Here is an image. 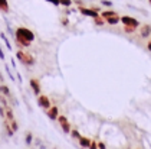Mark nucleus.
<instances>
[{
  "instance_id": "nucleus-1",
  "label": "nucleus",
  "mask_w": 151,
  "mask_h": 149,
  "mask_svg": "<svg viewBox=\"0 0 151 149\" xmlns=\"http://www.w3.org/2000/svg\"><path fill=\"white\" fill-rule=\"evenodd\" d=\"M16 57H17V59L23 64V65H26V67H33L36 62V59L32 55H29V54H26V52H23V51H17L16 52Z\"/></svg>"
},
{
  "instance_id": "nucleus-2",
  "label": "nucleus",
  "mask_w": 151,
  "mask_h": 149,
  "mask_svg": "<svg viewBox=\"0 0 151 149\" xmlns=\"http://www.w3.org/2000/svg\"><path fill=\"white\" fill-rule=\"evenodd\" d=\"M14 35H17V36H22L23 39L29 41V42H33V41H35V34H33L30 29L23 28V26L17 28V29H16V32H14Z\"/></svg>"
},
{
  "instance_id": "nucleus-3",
  "label": "nucleus",
  "mask_w": 151,
  "mask_h": 149,
  "mask_svg": "<svg viewBox=\"0 0 151 149\" xmlns=\"http://www.w3.org/2000/svg\"><path fill=\"white\" fill-rule=\"evenodd\" d=\"M119 22L124 23V26H129V28H138L139 26V22L135 19V18H131V16H122L119 18Z\"/></svg>"
},
{
  "instance_id": "nucleus-4",
  "label": "nucleus",
  "mask_w": 151,
  "mask_h": 149,
  "mask_svg": "<svg viewBox=\"0 0 151 149\" xmlns=\"http://www.w3.org/2000/svg\"><path fill=\"white\" fill-rule=\"evenodd\" d=\"M37 106L39 107H42V109H49L52 103H50V100H49V97L47 96H43V94H39L37 96Z\"/></svg>"
},
{
  "instance_id": "nucleus-5",
  "label": "nucleus",
  "mask_w": 151,
  "mask_h": 149,
  "mask_svg": "<svg viewBox=\"0 0 151 149\" xmlns=\"http://www.w3.org/2000/svg\"><path fill=\"white\" fill-rule=\"evenodd\" d=\"M58 120H59V125H60V127H62V130H63L65 133H69V132H70V125H69V122H68V119H66L63 115H59L58 116Z\"/></svg>"
},
{
  "instance_id": "nucleus-6",
  "label": "nucleus",
  "mask_w": 151,
  "mask_h": 149,
  "mask_svg": "<svg viewBox=\"0 0 151 149\" xmlns=\"http://www.w3.org/2000/svg\"><path fill=\"white\" fill-rule=\"evenodd\" d=\"M46 115H47V117H49L50 120H56V119H58V116H59L58 107H56V106H50V107L47 109Z\"/></svg>"
},
{
  "instance_id": "nucleus-7",
  "label": "nucleus",
  "mask_w": 151,
  "mask_h": 149,
  "mask_svg": "<svg viewBox=\"0 0 151 149\" xmlns=\"http://www.w3.org/2000/svg\"><path fill=\"white\" fill-rule=\"evenodd\" d=\"M78 10L81 12L83 16H89V18H96V16H98V10H95V9H86V7H79Z\"/></svg>"
},
{
  "instance_id": "nucleus-8",
  "label": "nucleus",
  "mask_w": 151,
  "mask_h": 149,
  "mask_svg": "<svg viewBox=\"0 0 151 149\" xmlns=\"http://www.w3.org/2000/svg\"><path fill=\"white\" fill-rule=\"evenodd\" d=\"M29 85L32 87V90H33V93H35L36 96L40 94V84H39V81L36 80V78H30L29 80Z\"/></svg>"
},
{
  "instance_id": "nucleus-9",
  "label": "nucleus",
  "mask_w": 151,
  "mask_h": 149,
  "mask_svg": "<svg viewBox=\"0 0 151 149\" xmlns=\"http://www.w3.org/2000/svg\"><path fill=\"white\" fill-rule=\"evenodd\" d=\"M4 107V113H6V120H13L14 119V113H13V110H12V107L9 106V104H6V106H3Z\"/></svg>"
},
{
  "instance_id": "nucleus-10",
  "label": "nucleus",
  "mask_w": 151,
  "mask_h": 149,
  "mask_svg": "<svg viewBox=\"0 0 151 149\" xmlns=\"http://www.w3.org/2000/svg\"><path fill=\"white\" fill-rule=\"evenodd\" d=\"M30 44H32V42H29V41L23 39L22 36H17V35H16V45L22 46V48H27V46H30Z\"/></svg>"
},
{
  "instance_id": "nucleus-11",
  "label": "nucleus",
  "mask_w": 151,
  "mask_h": 149,
  "mask_svg": "<svg viewBox=\"0 0 151 149\" xmlns=\"http://www.w3.org/2000/svg\"><path fill=\"white\" fill-rule=\"evenodd\" d=\"M3 126H4V130L7 132V135H9V136H13V135H14V130L12 129L10 123H9V120L3 119Z\"/></svg>"
},
{
  "instance_id": "nucleus-12",
  "label": "nucleus",
  "mask_w": 151,
  "mask_h": 149,
  "mask_svg": "<svg viewBox=\"0 0 151 149\" xmlns=\"http://www.w3.org/2000/svg\"><path fill=\"white\" fill-rule=\"evenodd\" d=\"M150 35H151V26L150 25H144L141 28V36L142 38H148Z\"/></svg>"
},
{
  "instance_id": "nucleus-13",
  "label": "nucleus",
  "mask_w": 151,
  "mask_h": 149,
  "mask_svg": "<svg viewBox=\"0 0 151 149\" xmlns=\"http://www.w3.org/2000/svg\"><path fill=\"white\" fill-rule=\"evenodd\" d=\"M0 94H3V96H6V97H12L10 88H9L7 85H4V84H1V85H0Z\"/></svg>"
},
{
  "instance_id": "nucleus-14",
  "label": "nucleus",
  "mask_w": 151,
  "mask_h": 149,
  "mask_svg": "<svg viewBox=\"0 0 151 149\" xmlns=\"http://www.w3.org/2000/svg\"><path fill=\"white\" fill-rule=\"evenodd\" d=\"M0 39H1V41H3L4 44H6V48H7L9 51L12 49V45H10V41H9V38H7V36L4 35V32H0Z\"/></svg>"
},
{
  "instance_id": "nucleus-15",
  "label": "nucleus",
  "mask_w": 151,
  "mask_h": 149,
  "mask_svg": "<svg viewBox=\"0 0 151 149\" xmlns=\"http://www.w3.org/2000/svg\"><path fill=\"white\" fill-rule=\"evenodd\" d=\"M78 140H79V145H81L82 148H89V145H91V140H89L88 138H83V136H81Z\"/></svg>"
},
{
  "instance_id": "nucleus-16",
  "label": "nucleus",
  "mask_w": 151,
  "mask_h": 149,
  "mask_svg": "<svg viewBox=\"0 0 151 149\" xmlns=\"http://www.w3.org/2000/svg\"><path fill=\"white\" fill-rule=\"evenodd\" d=\"M0 12H3V13H7L9 12V3H7V0H0Z\"/></svg>"
},
{
  "instance_id": "nucleus-17",
  "label": "nucleus",
  "mask_w": 151,
  "mask_h": 149,
  "mask_svg": "<svg viewBox=\"0 0 151 149\" xmlns=\"http://www.w3.org/2000/svg\"><path fill=\"white\" fill-rule=\"evenodd\" d=\"M118 22H119V16H118V15H114V16L106 18V23H109V25H116Z\"/></svg>"
},
{
  "instance_id": "nucleus-18",
  "label": "nucleus",
  "mask_w": 151,
  "mask_h": 149,
  "mask_svg": "<svg viewBox=\"0 0 151 149\" xmlns=\"http://www.w3.org/2000/svg\"><path fill=\"white\" fill-rule=\"evenodd\" d=\"M24 142H26V145L29 146V145H32V142H33V136H32V133L30 132H27L26 133V136H24Z\"/></svg>"
},
{
  "instance_id": "nucleus-19",
  "label": "nucleus",
  "mask_w": 151,
  "mask_h": 149,
  "mask_svg": "<svg viewBox=\"0 0 151 149\" xmlns=\"http://www.w3.org/2000/svg\"><path fill=\"white\" fill-rule=\"evenodd\" d=\"M114 15H116V12H114V10H105V12H102V18L104 19H106V18H109V16H114Z\"/></svg>"
},
{
  "instance_id": "nucleus-20",
  "label": "nucleus",
  "mask_w": 151,
  "mask_h": 149,
  "mask_svg": "<svg viewBox=\"0 0 151 149\" xmlns=\"http://www.w3.org/2000/svg\"><path fill=\"white\" fill-rule=\"evenodd\" d=\"M93 22H95V25H98V26H102V25H104V19H102V18H101V16H99V15H98V16H96V18H93Z\"/></svg>"
},
{
  "instance_id": "nucleus-21",
  "label": "nucleus",
  "mask_w": 151,
  "mask_h": 149,
  "mask_svg": "<svg viewBox=\"0 0 151 149\" xmlns=\"http://www.w3.org/2000/svg\"><path fill=\"white\" fill-rule=\"evenodd\" d=\"M72 3H73L72 0H59V4H62V6H65V7H69Z\"/></svg>"
},
{
  "instance_id": "nucleus-22",
  "label": "nucleus",
  "mask_w": 151,
  "mask_h": 149,
  "mask_svg": "<svg viewBox=\"0 0 151 149\" xmlns=\"http://www.w3.org/2000/svg\"><path fill=\"white\" fill-rule=\"evenodd\" d=\"M9 123H10V126H12V129L14 130V132H17V130H19V125H17V122H16L14 119H13V120H10Z\"/></svg>"
},
{
  "instance_id": "nucleus-23",
  "label": "nucleus",
  "mask_w": 151,
  "mask_h": 149,
  "mask_svg": "<svg viewBox=\"0 0 151 149\" xmlns=\"http://www.w3.org/2000/svg\"><path fill=\"white\" fill-rule=\"evenodd\" d=\"M4 69H6V74L9 75V78H10V80H12V81H16V80H14V77H13L12 71H10V68H9L7 65H4Z\"/></svg>"
},
{
  "instance_id": "nucleus-24",
  "label": "nucleus",
  "mask_w": 151,
  "mask_h": 149,
  "mask_svg": "<svg viewBox=\"0 0 151 149\" xmlns=\"http://www.w3.org/2000/svg\"><path fill=\"white\" fill-rule=\"evenodd\" d=\"M69 133L72 135V138H75V139H79V138H81V135H79V132H78V130H70Z\"/></svg>"
},
{
  "instance_id": "nucleus-25",
  "label": "nucleus",
  "mask_w": 151,
  "mask_h": 149,
  "mask_svg": "<svg viewBox=\"0 0 151 149\" xmlns=\"http://www.w3.org/2000/svg\"><path fill=\"white\" fill-rule=\"evenodd\" d=\"M0 104H1V106H6V104H9V103H7V99H6V96H3V94L0 96Z\"/></svg>"
},
{
  "instance_id": "nucleus-26",
  "label": "nucleus",
  "mask_w": 151,
  "mask_h": 149,
  "mask_svg": "<svg viewBox=\"0 0 151 149\" xmlns=\"http://www.w3.org/2000/svg\"><path fill=\"white\" fill-rule=\"evenodd\" d=\"M101 3H102L104 6H108V7L112 6V1H109V0H101Z\"/></svg>"
},
{
  "instance_id": "nucleus-27",
  "label": "nucleus",
  "mask_w": 151,
  "mask_h": 149,
  "mask_svg": "<svg viewBox=\"0 0 151 149\" xmlns=\"http://www.w3.org/2000/svg\"><path fill=\"white\" fill-rule=\"evenodd\" d=\"M124 31H125L127 34H132V32L135 31V28H129V26H125V28H124Z\"/></svg>"
},
{
  "instance_id": "nucleus-28",
  "label": "nucleus",
  "mask_w": 151,
  "mask_h": 149,
  "mask_svg": "<svg viewBox=\"0 0 151 149\" xmlns=\"http://www.w3.org/2000/svg\"><path fill=\"white\" fill-rule=\"evenodd\" d=\"M4 52H3V49H1V46H0V59H1V61H4Z\"/></svg>"
},
{
  "instance_id": "nucleus-29",
  "label": "nucleus",
  "mask_w": 151,
  "mask_h": 149,
  "mask_svg": "<svg viewBox=\"0 0 151 149\" xmlns=\"http://www.w3.org/2000/svg\"><path fill=\"white\" fill-rule=\"evenodd\" d=\"M46 1H49V3H53L55 6H59V0H46Z\"/></svg>"
},
{
  "instance_id": "nucleus-30",
  "label": "nucleus",
  "mask_w": 151,
  "mask_h": 149,
  "mask_svg": "<svg viewBox=\"0 0 151 149\" xmlns=\"http://www.w3.org/2000/svg\"><path fill=\"white\" fill-rule=\"evenodd\" d=\"M89 148L95 149V148H96V143H95V142H91V145H89Z\"/></svg>"
},
{
  "instance_id": "nucleus-31",
  "label": "nucleus",
  "mask_w": 151,
  "mask_h": 149,
  "mask_svg": "<svg viewBox=\"0 0 151 149\" xmlns=\"http://www.w3.org/2000/svg\"><path fill=\"white\" fill-rule=\"evenodd\" d=\"M12 67L14 69H17V68H16V61H14V59H12Z\"/></svg>"
},
{
  "instance_id": "nucleus-32",
  "label": "nucleus",
  "mask_w": 151,
  "mask_h": 149,
  "mask_svg": "<svg viewBox=\"0 0 151 149\" xmlns=\"http://www.w3.org/2000/svg\"><path fill=\"white\" fill-rule=\"evenodd\" d=\"M62 25H68V19H66V18L62 19Z\"/></svg>"
},
{
  "instance_id": "nucleus-33",
  "label": "nucleus",
  "mask_w": 151,
  "mask_h": 149,
  "mask_svg": "<svg viewBox=\"0 0 151 149\" xmlns=\"http://www.w3.org/2000/svg\"><path fill=\"white\" fill-rule=\"evenodd\" d=\"M147 49H148V51H150V52H151V42H150V44H148V46H147Z\"/></svg>"
},
{
  "instance_id": "nucleus-34",
  "label": "nucleus",
  "mask_w": 151,
  "mask_h": 149,
  "mask_svg": "<svg viewBox=\"0 0 151 149\" xmlns=\"http://www.w3.org/2000/svg\"><path fill=\"white\" fill-rule=\"evenodd\" d=\"M1 81H3V75L0 74V83H1Z\"/></svg>"
},
{
  "instance_id": "nucleus-35",
  "label": "nucleus",
  "mask_w": 151,
  "mask_h": 149,
  "mask_svg": "<svg viewBox=\"0 0 151 149\" xmlns=\"http://www.w3.org/2000/svg\"><path fill=\"white\" fill-rule=\"evenodd\" d=\"M148 1H150V4H151V0H148Z\"/></svg>"
}]
</instances>
